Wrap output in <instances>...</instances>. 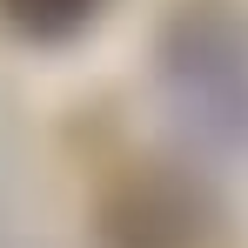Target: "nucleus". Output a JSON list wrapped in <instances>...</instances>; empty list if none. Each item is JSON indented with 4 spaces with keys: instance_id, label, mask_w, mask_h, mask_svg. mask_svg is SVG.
Returning <instances> with one entry per match:
<instances>
[{
    "instance_id": "nucleus-1",
    "label": "nucleus",
    "mask_w": 248,
    "mask_h": 248,
    "mask_svg": "<svg viewBox=\"0 0 248 248\" xmlns=\"http://www.w3.org/2000/svg\"><path fill=\"white\" fill-rule=\"evenodd\" d=\"M14 7V20H27L34 34H61V27H74L94 0H7Z\"/></svg>"
}]
</instances>
